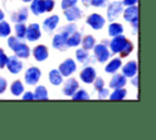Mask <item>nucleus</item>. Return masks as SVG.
<instances>
[{
  "label": "nucleus",
  "instance_id": "f257e3e1",
  "mask_svg": "<svg viewBox=\"0 0 156 140\" xmlns=\"http://www.w3.org/2000/svg\"><path fill=\"white\" fill-rule=\"evenodd\" d=\"M93 49H94L95 58H96L99 62L104 63V62H106V61L110 58V54H111V52L108 51L106 44H98V45H94Z\"/></svg>",
  "mask_w": 156,
  "mask_h": 140
},
{
  "label": "nucleus",
  "instance_id": "f03ea898",
  "mask_svg": "<svg viewBox=\"0 0 156 140\" xmlns=\"http://www.w3.org/2000/svg\"><path fill=\"white\" fill-rule=\"evenodd\" d=\"M77 65L72 58H67L65 60L60 66H58V71L62 74V77H69L71 74H73L76 72Z\"/></svg>",
  "mask_w": 156,
  "mask_h": 140
},
{
  "label": "nucleus",
  "instance_id": "7ed1b4c3",
  "mask_svg": "<svg viewBox=\"0 0 156 140\" xmlns=\"http://www.w3.org/2000/svg\"><path fill=\"white\" fill-rule=\"evenodd\" d=\"M41 77V71L38 67H30L27 69L24 74V80L28 85H34Z\"/></svg>",
  "mask_w": 156,
  "mask_h": 140
},
{
  "label": "nucleus",
  "instance_id": "20e7f679",
  "mask_svg": "<svg viewBox=\"0 0 156 140\" xmlns=\"http://www.w3.org/2000/svg\"><path fill=\"white\" fill-rule=\"evenodd\" d=\"M41 37V29L38 23H30L26 29V37L29 41H35Z\"/></svg>",
  "mask_w": 156,
  "mask_h": 140
},
{
  "label": "nucleus",
  "instance_id": "39448f33",
  "mask_svg": "<svg viewBox=\"0 0 156 140\" xmlns=\"http://www.w3.org/2000/svg\"><path fill=\"white\" fill-rule=\"evenodd\" d=\"M5 67H7V69H9L11 73L17 74V73H20V72L22 71L23 63L21 62L20 57H17V56L15 55V56L7 57V62H6V66H5Z\"/></svg>",
  "mask_w": 156,
  "mask_h": 140
},
{
  "label": "nucleus",
  "instance_id": "423d86ee",
  "mask_svg": "<svg viewBox=\"0 0 156 140\" xmlns=\"http://www.w3.org/2000/svg\"><path fill=\"white\" fill-rule=\"evenodd\" d=\"M123 11V4L119 1H115L108 5L107 7V19L108 21H115L119 13Z\"/></svg>",
  "mask_w": 156,
  "mask_h": 140
},
{
  "label": "nucleus",
  "instance_id": "0eeeda50",
  "mask_svg": "<svg viewBox=\"0 0 156 140\" xmlns=\"http://www.w3.org/2000/svg\"><path fill=\"white\" fill-rule=\"evenodd\" d=\"M87 23L88 26H90L93 29L99 30L105 26V18L99 15V13H91L88 18H87Z\"/></svg>",
  "mask_w": 156,
  "mask_h": 140
},
{
  "label": "nucleus",
  "instance_id": "6e6552de",
  "mask_svg": "<svg viewBox=\"0 0 156 140\" xmlns=\"http://www.w3.org/2000/svg\"><path fill=\"white\" fill-rule=\"evenodd\" d=\"M113 39L110 41V47H111V51L117 54V52H121V50L123 49V46L126 45L127 43V38L123 37L122 34L119 35H116V37H112Z\"/></svg>",
  "mask_w": 156,
  "mask_h": 140
},
{
  "label": "nucleus",
  "instance_id": "1a4fd4ad",
  "mask_svg": "<svg viewBox=\"0 0 156 140\" xmlns=\"http://www.w3.org/2000/svg\"><path fill=\"white\" fill-rule=\"evenodd\" d=\"M12 51H13L15 55H16L17 57H20V58H27V57H29V55H30L29 46H28L27 44L22 43V41H20V43L12 49Z\"/></svg>",
  "mask_w": 156,
  "mask_h": 140
},
{
  "label": "nucleus",
  "instance_id": "9d476101",
  "mask_svg": "<svg viewBox=\"0 0 156 140\" xmlns=\"http://www.w3.org/2000/svg\"><path fill=\"white\" fill-rule=\"evenodd\" d=\"M65 17H66V19L69 21V22L77 21L78 18L82 17V11H80V9H78L76 5H73V6H71V7L65 9Z\"/></svg>",
  "mask_w": 156,
  "mask_h": 140
},
{
  "label": "nucleus",
  "instance_id": "9b49d317",
  "mask_svg": "<svg viewBox=\"0 0 156 140\" xmlns=\"http://www.w3.org/2000/svg\"><path fill=\"white\" fill-rule=\"evenodd\" d=\"M80 79H82V82H84V83H87V84H90V83H93L94 82V79H95V77H96V73H95V69L93 68V67H85L82 72H80Z\"/></svg>",
  "mask_w": 156,
  "mask_h": 140
},
{
  "label": "nucleus",
  "instance_id": "f8f14e48",
  "mask_svg": "<svg viewBox=\"0 0 156 140\" xmlns=\"http://www.w3.org/2000/svg\"><path fill=\"white\" fill-rule=\"evenodd\" d=\"M78 88H79L78 82H77L76 79H73V78H69V79L65 83L62 91H63V94H65L66 96H72V95L74 94V91H76Z\"/></svg>",
  "mask_w": 156,
  "mask_h": 140
},
{
  "label": "nucleus",
  "instance_id": "ddd939ff",
  "mask_svg": "<svg viewBox=\"0 0 156 140\" xmlns=\"http://www.w3.org/2000/svg\"><path fill=\"white\" fill-rule=\"evenodd\" d=\"M60 22V17L57 15H52V16H49L48 18H45L44 23H43V28L46 30V32H51L54 30L57 24Z\"/></svg>",
  "mask_w": 156,
  "mask_h": 140
},
{
  "label": "nucleus",
  "instance_id": "4468645a",
  "mask_svg": "<svg viewBox=\"0 0 156 140\" xmlns=\"http://www.w3.org/2000/svg\"><path fill=\"white\" fill-rule=\"evenodd\" d=\"M33 56L37 61H44L48 58L49 56V51H48V47L45 45H38L34 47L33 50Z\"/></svg>",
  "mask_w": 156,
  "mask_h": 140
},
{
  "label": "nucleus",
  "instance_id": "2eb2a0df",
  "mask_svg": "<svg viewBox=\"0 0 156 140\" xmlns=\"http://www.w3.org/2000/svg\"><path fill=\"white\" fill-rule=\"evenodd\" d=\"M66 39H67V35L65 34V33H58V34H56L55 37H54V39H52V46L55 47V49H57V50H63L65 47H67V45H66Z\"/></svg>",
  "mask_w": 156,
  "mask_h": 140
},
{
  "label": "nucleus",
  "instance_id": "dca6fc26",
  "mask_svg": "<svg viewBox=\"0 0 156 140\" xmlns=\"http://www.w3.org/2000/svg\"><path fill=\"white\" fill-rule=\"evenodd\" d=\"M123 17L126 21L128 22H133V21H136L138 19V7L135 5H132V6H128L124 12H123Z\"/></svg>",
  "mask_w": 156,
  "mask_h": 140
},
{
  "label": "nucleus",
  "instance_id": "f3484780",
  "mask_svg": "<svg viewBox=\"0 0 156 140\" xmlns=\"http://www.w3.org/2000/svg\"><path fill=\"white\" fill-rule=\"evenodd\" d=\"M80 40H82V35L79 32L74 30L72 34H69L66 39V45L68 47H74V46H78L80 44Z\"/></svg>",
  "mask_w": 156,
  "mask_h": 140
},
{
  "label": "nucleus",
  "instance_id": "a211bd4d",
  "mask_svg": "<svg viewBox=\"0 0 156 140\" xmlns=\"http://www.w3.org/2000/svg\"><path fill=\"white\" fill-rule=\"evenodd\" d=\"M127 83V77H124L123 74H115L112 78H111V82H110V86L116 89V88H123Z\"/></svg>",
  "mask_w": 156,
  "mask_h": 140
},
{
  "label": "nucleus",
  "instance_id": "6ab92c4d",
  "mask_svg": "<svg viewBox=\"0 0 156 140\" xmlns=\"http://www.w3.org/2000/svg\"><path fill=\"white\" fill-rule=\"evenodd\" d=\"M123 75L124 77H133L136 74V71H138V66H136V62L135 61H129L127 62V65L123 66Z\"/></svg>",
  "mask_w": 156,
  "mask_h": 140
},
{
  "label": "nucleus",
  "instance_id": "aec40b11",
  "mask_svg": "<svg viewBox=\"0 0 156 140\" xmlns=\"http://www.w3.org/2000/svg\"><path fill=\"white\" fill-rule=\"evenodd\" d=\"M49 82L52 85H60L63 82V77L58 69H51L49 72Z\"/></svg>",
  "mask_w": 156,
  "mask_h": 140
},
{
  "label": "nucleus",
  "instance_id": "412c9836",
  "mask_svg": "<svg viewBox=\"0 0 156 140\" xmlns=\"http://www.w3.org/2000/svg\"><path fill=\"white\" fill-rule=\"evenodd\" d=\"M30 11L34 15H41L45 12V7H44V0H32L30 1Z\"/></svg>",
  "mask_w": 156,
  "mask_h": 140
},
{
  "label": "nucleus",
  "instance_id": "4be33fe9",
  "mask_svg": "<svg viewBox=\"0 0 156 140\" xmlns=\"http://www.w3.org/2000/svg\"><path fill=\"white\" fill-rule=\"evenodd\" d=\"M121 66H122V61H121V58H112L107 65H106V67H105V71L107 72V73H116L119 68H121Z\"/></svg>",
  "mask_w": 156,
  "mask_h": 140
},
{
  "label": "nucleus",
  "instance_id": "5701e85b",
  "mask_svg": "<svg viewBox=\"0 0 156 140\" xmlns=\"http://www.w3.org/2000/svg\"><path fill=\"white\" fill-rule=\"evenodd\" d=\"M28 18V9L27 7H22L20 9V11H17L13 16H12V21L18 23V22H24Z\"/></svg>",
  "mask_w": 156,
  "mask_h": 140
},
{
  "label": "nucleus",
  "instance_id": "b1692460",
  "mask_svg": "<svg viewBox=\"0 0 156 140\" xmlns=\"http://www.w3.org/2000/svg\"><path fill=\"white\" fill-rule=\"evenodd\" d=\"M33 97L35 100H48V90L44 85H39L35 88V91L33 94Z\"/></svg>",
  "mask_w": 156,
  "mask_h": 140
},
{
  "label": "nucleus",
  "instance_id": "393cba45",
  "mask_svg": "<svg viewBox=\"0 0 156 140\" xmlns=\"http://www.w3.org/2000/svg\"><path fill=\"white\" fill-rule=\"evenodd\" d=\"M123 33V26L121 23H117V22H112L110 26H108V35L111 37H116V35H119Z\"/></svg>",
  "mask_w": 156,
  "mask_h": 140
},
{
  "label": "nucleus",
  "instance_id": "a878e982",
  "mask_svg": "<svg viewBox=\"0 0 156 140\" xmlns=\"http://www.w3.org/2000/svg\"><path fill=\"white\" fill-rule=\"evenodd\" d=\"M10 89H11V94L15 95V96H20L24 91V86H23V84L20 80H15L11 84V88Z\"/></svg>",
  "mask_w": 156,
  "mask_h": 140
},
{
  "label": "nucleus",
  "instance_id": "bb28decb",
  "mask_svg": "<svg viewBox=\"0 0 156 140\" xmlns=\"http://www.w3.org/2000/svg\"><path fill=\"white\" fill-rule=\"evenodd\" d=\"M76 58L78 60V62H80V63H87L88 61H89V52H88V50H85V49H78L77 51H76Z\"/></svg>",
  "mask_w": 156,
  "mask_h": 140
},
{
  "label": "nucleus",
  "instance_id": "cd10ccee",
  "mask_svg": "<svg viewBox=\"0 0 156 140\" xmlns=\"http://www.w3.org/2000/svg\"><path fill=\"white\" fill-rule=\"evenodd\" d=\"M80 43H82V45H83V49H85V50H91L93 47H94V45H95V39H94V37L93 35H85L82 40H80Z\"/></svg>",
  "mask_w": 156,
  "mask_h": 140
},
{
  "label": "nucleus",
  "instance_id": "c85d7f7f",
  "mask_svg": "<svg viewBox=\"0 0 156 140\" xmlns=\"http://www.w3.org/2000/svg\"><path fill=\"white\" fill-rule=\"evenodd\" d=\"M127 95V90L123 89V88H116L115 91L110 95V99L111 100H123Z\"/></svg>",
  "mask_w": 156,
  "mask_h": 140
},
{
  "label": "nucleus",
  "instance_id": "c756f323",
  "mask_svg": "<svg viewBox=\"0 0 156 140\" xmlns=\"http://www.w3.org/2000/svg\"><path fill=\"white\" fill-rule=\"evenodd\" d=\"M26 29H27V26H26L23 22H18V23H16V26H15L16 37L20 38V39H23V38L26 37Z\"/></svg>",
  "mask_w": 156,
  "mask_h": 140
},
{
  "label": "nucleus",
  "instance_id": "7c9ffc66",
  "mask_svg": "<svg viewBox=\"0 0 156 140\" xmlns=\"http://www.w3.org/2000/svg\"><path fill=\"white\" fill-rule=\"evenodd\" d=\"M11 33V27L10 24L6 22V21H0V37L1 38H5V37H9Z\"/></svg>",
  "mask_w": 156,
  "mask_h": 140
},
{
  "label": "nucleus",
  "instance_id": "2f4dec72",
  "mask_svg": "<svg viewBox=\"0 0 156 140\" xmlns=\"http://www.w3.org/2000/svg\"><path fill=\"white\" fill-rule=\"evenodd\" d=\"M71 97H72L73 100H88V99H89V94H88L85 90H83V89H82V90H78V89H77V90L74 91V94H73Z\"/></svg>",
  "mask_w": 156,
  "mask_h": 140
},
{
  "label": "nucleus",
  "instance_id": "473e14b6",
  "mask_svg": "<svg viewBox=\"0 0 156 140\" xmlns=\"http://www.w3.org/2000/svg\"><path fill=\"white\" fill-rule=\"evenodd\" d=\"M133 44L129 41V40H127V43H126V45L123 46V49L121 50V55L122 56H128L130 52H132V50H133Z\"/></svg>",
  "mask_w": 156,
  "mask_h": 140
},
{
  "label": "nucleus",
  "instance_id": "72a5a7b5",
  "mask_svg": "<svg viewBox=\"0 0 156 140\" xmlns=\"http://www.w3.org/2000/svg\"><path fill=\"white\" fill-rule=\"evenodd\" d=\"M74 30H76V24H73V23H68L67 26H65V27L62 28V30H61V32H62V33H65V34L68 37V35H69V34H72Z\"/></svg>",
  "mask_w": 156,
  "mask_h": 140
},
{
  "label": "nucleus",
  "instance_id": "f704fd0d",
  "mask_svg": "<svg viewBox=\"0 0 156 140\" xmlns=\"http://www.w3.org/2000/svg\"><path fill=\"white\" fill-rule=\"evenodd\" d=\"M21 41V39L20 38H17V37H10L9 39H7V45H9V47L12 50L18 43Z\"/></svg>",
  "mask_w": 156,
  "mask_h": 140
},
{
  "label": "nucleus",
  "instance_id": "c9c22d12",
  "mask_svg": "<svg viewBox=\"0 0 156 140\" xmlns=\"http://www.w3.org/2000/svg\"><path fill=\"white\" fill-rule=\"evenodd\" d=\"M93 83H94V86H95V89H96V90H99V89L104 88V84H105V83H104V79H102L101 77H98V78L95 77V79H94V82H93Z\"/></svg>",
  "mask_w": 156,
  "mask_h": 140
},
{
  "label": "nucleus",
  "instance_id": "e433bc0d",
  "mask_svg": "<svg viewBox=\"0 0 156 140\" xmlns=\"http://www.w3.org/2000/svg\"><path fill=\"white\" fill-rule=\"evenodd\" d=\"M54 6H55V1L54 0H44V7H45V11L46 12L52 11Z\"/></svg>",
  "mask_w": 156,
  "mask_h": 140
},
{
  "label": "nucleus",
  "instance_id": "4c0bfd02",
  "mask_svg": "<svg viewBox=\"0 0 156 140\" xmlns=\"http://www.w3.org/2000/svg\"><path fill=\"white\" fill-rule=\"evenodd\" d=\"M6 62H7V56L4 52V50L0 49V68H4L6 66Z\"/></svg>",
  "mask_w": 156,
  "mask_h": 140
},
{
  "label": "nucleus",
  "instance_id": "58836bf2",
  "mask_svg": "<svg viewBox=\"0 0 156 140\" xmlns=\"http://www.w3.org/2000/svg\"><path fill=\"white\" fill-rule=\"evenodd\" d=\"M77 2H78V0H62V2H61V7L65 10V9H67V7H71V6L76 5Z\"/></svg>",
  "mask_w": 156,
  "mask_h": 140
},
{
  "label": "nucleus",
  "instance_id": "ea45409f",
  "mask_svg": "<svg viewBox=\"0 0 156 140\" xmlns=\"http://www.w3.org/2000/svg\"><path fill=\"white\" fill-rule=\"evenodd\" d=\"M90 5L96 6V7H104L107 5V0H91Z\"/></svg>",
  "mask_w": 156,
  "mask_h": 140
},
{
  "label": "nucleus",
  "instance_id": "a19ab883",
  "mask_svg": "<svg viewBox=\"0 0 156 140\" xmlns=\"http://www.w3.org/2000/svg\"><path fill=\"white\" fill-rule=\"evenodd\" d=\"M98 93H99V94H98V97H99V99H106V97L108 96V90L105 89V88L99 89Z\"/></svg>",
  "mask_w": 156,
  "mask_h": 140
},
{
  "label": "nucleus",
  "instance_id": "79ce46f5",
  "mask_svg": "<svg viewBox=\"0 0 156 140\" xmlns=\"http://www.w3.org/2000/svg\"><path fill=\"white\" fill-rule=\"evenodd\" d=\"M7 88V83H6V79L0 77V94H2Z\"/></svg>",
  "mask_w": 156,
  "mask_h": 140
},
{
  "label": "nucleus",
  "instance_id": "37998d69",
  "mask_svg": "<svg viewBox=\"0 0 156 140\" xmlns=\"http://www.w3.org/2000/svg\"><path fill=\"white\" fill-rule=\"evenodd\" d=\"M22 99H23V100H33V99H34V97H33V93H30V91L24 93L23 96H22Z\"/></svg>",
  "mask_w": 156,
  "mask_h": 140
},
{
  "label": "nucleus",
  "instance_id": "c03bdc74",
  "mask_svg": "<svg viewBox=\"0 0 156 140\" xmlns=\"http://www.w3.org/2000/svg\"><path fill=\"white\" fill-rule=\"evenodd\" d=\"M138 2V0H123V5H126V6H132V5H135Z\"/></svg>",
  "mask_w": 156,
  "mask_h": 140
},
{
  "label": "nucleus",
  "instance_id": "a18cd8bd",
  "mask_svg": "<svg viewBox=\"0 0 156 140\" xmlns=\"http://www.w3.org/2000/svg\"><path fill=\"white\" fill-rule=\"evenodd\" d=\"M132 84H133V85H138V77L133 75V79H132Z\"/></svg>",
  "mask_w": 156,
  "mask_h": 140
},
{
  "label": "nucleus",
  "instance_id": "49530a36",
  "mask_svg": "<svg viewBox=\"0 0 156 140\" xmlns=\"http://www.w3.org/2000/svg\"><path fill=\"white\" fill-rule=\"evenodd\" d=\"M4 17H5V13L2 12V10L0 9V21H2L4 19Z\"/></svg>",
  "mask_w": 156,
  "mask_h": 140
},
{
  "label": "nucleus",
  "instance_id": "de8ad7c7",
  "mask_svg": "<svg viewBox=\"0 0 156 140\" xmlns=\"http://www.w3.org/2000/svg\"><path fill=\"white\" fill-rule=\"evenodd\" d=\"M82 1H83V4H84L85 6H88V5H90V1H91V0H82Z\"/></svg>",
  "mask_w": 156,
  "mask_h": 140
},
{
  "label": "nucleus",
  "instance_id": "09e8293b",
  "mask_svg": "<svg viewBox=\"0 0 156 140\" xmlns=\"http://www.w3.org/2000/svg\"><path fill=\"white\" fill-rule=\"evenodd\" d=\"M22 1H24V2H30L32 0H22Z\"/></svg>",
  "mask_w": 156,
  "mask_h": 140
}]
</instances>
